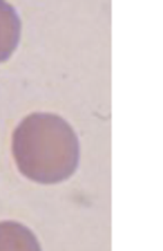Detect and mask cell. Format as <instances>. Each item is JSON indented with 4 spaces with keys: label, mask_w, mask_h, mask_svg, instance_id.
<instances>
[{
    "label": "cell",
    "mask_w": 163,
    "mask_h": 251,
    "mask_svg": "<svg viewBox=\"0 0 163 251\" xmlns=\"http://www.w3.org/2000/svg\"><path fill=\"white\" fill-rule=\"evenodd\" d=\"M12 151L19 171L31 180L54 184L74 174L80 159L78 139L63 119L33 114L13 133Z\"/></svg>",
    "instance_id": "6da1fadb"
},
{
    "label": "cell",
    "mask_w": 163,
    "mask_h": 251,
    "mask_svg": "<svg viewBox=\"0 0 163 251\" xmlns=\"http://www.w3.org/2000/svg\"><path fill=\"white\" fill-rule=\"evenodd\" d=\"M21 21L14 7L0 1V63L7 60L19 45Z\"/></svg>",
    "instance_id": "7a4b0ae2"
}]
</instances>
